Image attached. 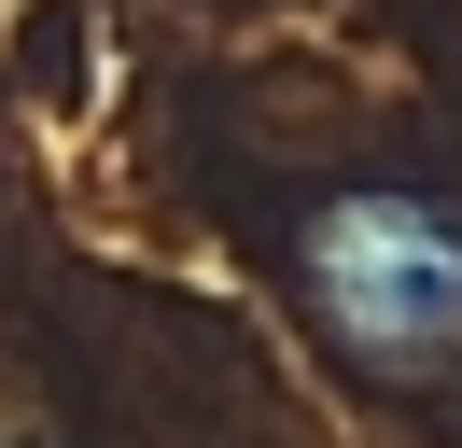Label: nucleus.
I'll list each match as a JSON object with an SVG mask.
<instances>
[{"label": "nucleus", "instance_id": "f257e3e1", "mask_svg": "<svg viewBox=\"0 0 462 448\" xmlns=\"http://www.w3.org/2000/svg\"><path fill=\"white\" fill-rule=\"evenodd\" d=\"M309 308L337 322V350L365 364H434L462 350V210L406 182H365L309 224Z\"/></svg>", "mask_w": 462, "mask_h": 448}]
</instances>
